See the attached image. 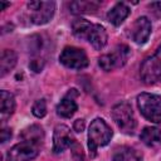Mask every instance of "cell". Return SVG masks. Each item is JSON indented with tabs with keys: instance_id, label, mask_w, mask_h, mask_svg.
<instances>
[{
	"instance_id": "obj_15",
	"label": "cell",
	"mask_w": 161,
	"mask_h": 161,
	"mask_svg": "<svg viewBox=\"0 0 161 161\" xmlns=\"http://www.w3.org/2000/svg\"><path fill=\"white\" fill-rule=\"evenodd\" d=\"M14 109H15V99H14V96L3 89L0 92V113H1V118L3 121L8 117H10L13 113H14Z\"/></svg>"
},
{
	"instance_id": "obj_25",
	"label": "cell",
	"mask_w": 161,
	"mask_h": 161,
	"mask_svg": "<svg viewBox=\"0 0 161 161\" xmlns=\"http://www.w3.org/2000/svg\"><path fill=\"white\" fill-rule=\"evenodd\" d=\"M10 137H11V130H10V128L4 127V128L1 130V133H0L1 142H3V143H4V142H6L8 140H10Z\"/></svg>"
},
{
	"instance_id": "obj_4",
	"label": "cell",
	"mask_w": 161,
	"mask_h": 161,
	"mask_svg": "<svg viewBox=\"0 0 161 161\" xmlns=\"http://www.w3.org/2000/svg\"><path fill=\"white\" fill-rule=\"evenodd\" d=\"M140 75L146 84L161 82V45L151 57L143 60L140 68Z\"/></svg>"
},
{
	"instance_id": "obj_7",
	"label": "cell",
	"mask_w": 161,
	"mask_h": 161,
	"mask_svg": "<svg viewBox=\"0 0 161 161\" xmlns=\"http://www.w3.org/2000/svg\"><path fill=\"white\" fill-rule=\"evenodd\" d=\"M59 60L64 67L75 70L84 69L89 64L86 52L77 47H65L59 55Z\"/></svg>"
},
{
	"instance_id": "obj_19",
	"label": "cell",
	"mask_w": 161,
	"mask_h": 161,
	"mask_svg": "<svg viewBox=\"0 0 161 161\" xmlns=\"http://www.w3.org/2000/svg\"><path fill=\"white\" fill-rule=\"evenodd\" d=\"M21 138L23 140H26V141H33V142H36V143H40L43 142L44 140V132H43V128L38 125H33L28 128H25L21 133Z\"/></svg>"
},
{
	"instance_id": "obj_2",
	"label": "cell",
	"mask_w": 161,
	"mask_h": 161,
	"mask_svg": "<svg viewBox=\"0 0 161 161\" xmlns=\"http://www.w3.org/2000/svg\"><path fill=\"white\" fill-rule=\"evenodd\" d=\"M137 107L147 121L161 123V96L147 92L140 93L137 96Z\"/></svg>"
},
{
	"instance_id": "obj_11",
	"label": "cell",
	"mask_w": 161,
	"mask_h": 161,
	"mask_svg": "<svg viewBox=\"0 0 161 161\" xmlns=\"http://www.w3.org/2000/svg\"><path fill=\"white\" fill-rule=\"evenodd\" d=\"M77 89H70L67 96L58 103L57 106V114L63 118H70L75 111L78 109V104L74 101V97L77 96Z\"/></svg>"
},
{
	"instance_id": "obj_21",
	"label": "cell",
	"mask_w": 161,
	"mask_h": 161,
	"mask_svg": "<svg viewBox=\"0 0 161 161\" xmlns=\"http://www.w3.org/2000/svg\"><path fill=\"white\" fill-rule=\"evenodd\" d=\"M31 112L35 117L38 118H43L47 114V102L45 99H38L34 102L33 107H31Z\"/></svg>"
},
{
	"instance_id": "obj_23",
	"label": "cell",
	"mask_w": 161,
	"mask_h": 161,
	"mask_svg": "<svg viewBox=\"0 0 161 161\" xmlns=\"http://www.w3.org/2000/svg\"><path fill=\"white\" fill-rule=\"evenodd\" d=\"M29 67L31 70H34L35 73H39L42 72L43 67H44V60L43 59H33L30 63H29Z\"/></svg>"
},
{
	"instance_id": "obj_1",
	"label": "cell",
	"mask_w": 161,
	"mask_h": 161,
	"mask_svg": "<svg viewBox=\"0 0 161 161\" xmlns=\"http://www.w3.org/2000/svg\"><path fill=\"white\" fill-rule=\"evenodd\" d=\"M112 130L103 118H94L88 130V148L91 157H96L97 148L108 145L112 138Z\"/></svg>"
},
{
	"instance_id": "obj_12",
	"label": "cell",
	"mask_w": 161,
	"mask_h": 161,
	"mask_svg": "<svg viewBox=\"0 0 161 161\" xmlns=\"http://www.w3.org/2000/svg\"><path fill=\"white\" fill-rule=\"evenodd\" d=\"M107 39H108L107 31L99 24H92L86 35V40H88L92 44V47L97 50H101L107 44Z\"/></svg>"
},
{
	"instance_id": "obj_9",
	"label": "cell",
	"mask_w": 161,
	"mask_h": 161,
	"mask_svg": "<svg viewBox=\"0 0 161 161\" xmlns=\"http://www.w3.org/2000/svg\"><path fill=\"white\" fill-rule=\"evenodd\" d=\"M74 138L72 137L70 130L65 125H58L54 128L53 133V152L54 153H60L65 148L70 147L72 142Z\"/></svg>"
},
{
	"instance_id": "obj_6",
	"label": "cell",
	"mask_w": 161,
	"mask_h": 161,
	"mask_svg": "<svg viewBox=\"0 0 161 161\" xmlns=\"http://www.w3.org/2000/svg\"><path fill=\"white\" fill-rule=\"evenodd\" d=\"M39 148L40 143L23 140L8 151L5 161H30L38 156Z\"/></svg>"
},
{
	"instance_id": "obj_24",
	"label": "cell",
	"mask_w": 161,
	"mask_h": 161,
	"mask_svg": "<svg viewBox=\"0 0 161 161\" xmlns=\"http://www.w3.org/2000/svg\"><path fill=\"white\" fill-rule=\"evenodd\" d=\"M84 126H86V125H84V119L78 118V119H75L74 123H73V130H74L75 132L80 133V132L84 131Z\"/></svg>"
},
{
	"instance_id": "obj_16",
	"label": "cell",
	"mask_w": 161,
	"mask_h": 161,
	"mask_svg": "<svg viewBox=\"0 0 161 161\" xmlns=\"http://www.w3.org/2000/svg\"><path fill=\"white\" fill-rule=\"evenodd\" d=\"M18 57L16 53L11 49H4L0 58V75L5 77L16 64Z\"/></svg>"
},
{
	"instance_id": "obj_26",
	"label": "cell",
	"mask_w": 161,
	"mask_h": 161,
	"mask_svg": "<svg viewBox=\"0 0 161 161\" xmlns=\"http://www.w3.org/2000/svg\"><path fill=\"white\" fill-rule=\"evenodd\" d=\"M150 8L153 9V11H160L161 13V3H152V4H150Z\"/></svg>"
},
{
	"instance_id": "obj_22",
	"label": "cell",
	"mask_w": 161,
	"mask_h": 161,
	"mask_svg": "<svg viewBox=\"0 0 161 161\" xmlns=\"http://www.w3.org/2000/svg\"><path fill=\"white\" fill-rule=\"evenodd\" d=\"M70 151H72V158H73V161H84V153H83L82 146L78 143L77 140H74L72 142Z\"/></svg>"
},
{
	"instance_id": "obj_14",
	"label": "cell",
	"mask_w": 161,
	"mask_h": 161,
	"mask_svg": "<svg viewBox=\"0 0 161 161\" xmlns=\"http://www.w3.org/2000/svg\"><path fill=\"white\" fill-rule=\"evenodd\" d=\"M113 161H142V155L133 147L130 146H121L114 150Z\"/></svg>"
},
{
	"instance_id": "obj_18",
	"label": "cell",
	"mask_w": 161,
	"mask_h": 161,
	"mask_svg": "<svg viewBox=\"0 0 161 161\" xmlns=\"http://www.w3.org/2000/svg\"><path fill=\"white\" fill-rule=\"evenodd\" d=\"M99 1H73L69 5L70 13L73 14H87V13H94L99 8Z\"/></svg>"
},
{
	"instance_id": "obj_17",
	"label": "cell",
	"mask_w": 161,
	"mask_h": 161,
	"mask_svg": "<svg viewBox=\"0 0 161 161\" xmlns=\"http://www.w3.org/2000/svg\"><path fill=\"white\" fill-rule=\"evenodd\" d=\"M141 141L146 146H156L161 143V128L157 127H145L140 133Z\"/></svg>"
},
{
	"instance_id": "obj_10",
	"label": "cell",
	"mask_w": 161,
	"mask_h": 161,
	"mask_svg": "<svg viewBox=\"0 0 161 161\" xmlns=\"http://www.w3.org/2000/svg\"><path fill=\"white\" fill-rule=\"evenodd\" d=\"M151 34V21L146 16L136 19L131 26V36L136 44H145Z\"/></svg>"
},
{
	"instance_id": "obj_8",
	"label": "cell",
	"mask_w": 161,
	"mask_h": 161,
	"mask_svg": "<svg viewBox=\"0 0 161 161\" xmlns=\"http://www.w3.org/2000/svg\"><path fill=\"white\" fill-rule=\"evenodd\" d=\"M30 10V19L36 25H44L49 23L55 11L54 1H30L28 3Z\"/></svg>"
},
{
	"instance_id": "obj_20",
	"label": "cell",
	"mask_w": 161,
	"mask_h": 161,
	"mask_svg": "<svg viewBox=\"0 0 161 161\" xmlns=\"http://www.w3.org/2000/svg\"><path fill=\"white\" fill-rule=\"evenodd\" d=\"M92 25V23H89L88 20L86 19H75L73 23H72V30H73V34L79 38V39H86V35H87V31L89 29V26Z\"/></svg>"
},
{
	"instance_id": "obj_3",
	"label": "cell",
	"mask_w": 161,
	"mask_h": 161,
	"mask_svg": "<svg viewBox=\"0 0 161 161\" xmlns=\"http://www.w3.org/2000/svg\"><path fill=\"white\" fill-rule=\"evenodd\" d=\"M112 118L123 133H127V135L133 133L136 128V118L131 106L127 102H119L113 106Z\"/></svg>"
},
{
	"instance_id": "obj_13",
	"label": "cell",
	"mask_w": 161,
	"mask_h": 161,
	"mask_svg": "<svg viewBox=\"0 0 161 161\" xmlns=\"http://www.w3.org/2000/svg\"><path fill=\"white\" fill-rule=\"evenodd\" d=\"M130 13H131V10H130V8L126 4L117 3L112 9L108 10V13H107V20L112 25L118 26V25H121L125 21V19L130 15Z\"/></svg>"
},
{
	"instance_id": "obj_5",
	"label": "cell",
	"mask_w": 161,
	"mask_h": 161,
	"mask_svg": "<svg viewBox=\"0 0 161 161\" xmlns=\"http://www.w3.org/2000/svg\"><path fill=\"white\" fill-rule=\"evenodd\" d=\"M128 58H130V48L125 44H121L117 45L113 49V52L101 55L98 58V64L103 70L111 72L113 69L123 67L127 63Z\"/></svg>"
},
{
	"instance_id": "obj_27",
	"label": "cell",
	"mask_w": 161,
	"mask_h": 161,
	"mask_svg": "<svg viewBox=\"0 0 161 161\" xmlns=\"http://www.w3.org/2000/svg\"><path fill=\"white\" fill-rule=\"evenodd\" d=\"M9 5H10V3H0V10H4Z\"/></svg>"
}]
</instances>
